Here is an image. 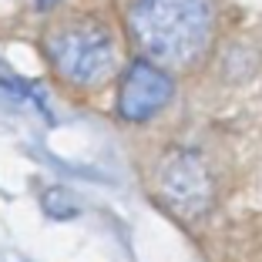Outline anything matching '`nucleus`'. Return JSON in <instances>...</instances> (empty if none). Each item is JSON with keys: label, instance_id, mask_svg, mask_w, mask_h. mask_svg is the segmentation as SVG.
I'll use <instances>...</instances> for the list:
<instances>
[{"label": "nucleus", "instance_id": "nucleus-5", "mask_svg": "<svg viewBox=\"0 0 262 262\" xmlns=\"http://www.w3.org/2000/svg\"><path fill=\"white\" fill-rule=\"evenodd\" d=\"M40 4H44V7H51V4H54V0H40Z\"/></svg>", "mask_w": 262, "mask_h": 262}, {"label": "nucleus", "instance_id": "nucleus-1", "mask_svg": "<svg viewBox=\"0 0 262 262\" xmlns=\"http://www.w3.org/2000/svg\"><path fill=\"white\" fill-rule=\"evenodd\" d=\"M131 34L155 61L188 64L212 37V0H135Z\"/></svg>", "mask_w": 262, "mask_h": 262}, {"label": "nucleus", "instance_id": "nucleus-4", "mask_svg": "<svg viewBox=\"0 0 262 262\" xmlns=\"http://www.w3.org/2000/svg\"><path fill=\"white\" fill-rule=\"evenodd\" d=\"M162 192L171 202V208L195 215L208 205L212 185H208V175L195 155H175L162 168Z\"/></svg>", "mask_w": 262, "mask_h": 262}, {"label": "nucleus", "instance_id": "nucleus-2", "mask_svg": "<svg viewBox=\"0 0 262 262\" xmlns=\"http://www.w3.org/2000/svg\"><path fill=\"white\" fill-rule=\"evenodd\" d=\"M51 57L57 71L74 84H101L115 68V44L101 27L77 24L51 37Z\"/></svg>", "mask_w": 262, "mask_h": 262}, {"label": "nucleus", "instance_id": "nucleus-3", "mask_svg": "<svg viewBox=\"0 0 262 262\" xmlns=\"http://www.w3.org/2000/svg\"><path fill=\"white\" fill-rule=\"evenodd\" d=\"M168 98H171V77L155 64L138 61L124 77L118 108L128 121H145L155 111H162L168 104Z\"/></svg>", "mask_w": 262, "mask_h": 262}]
</instances>
